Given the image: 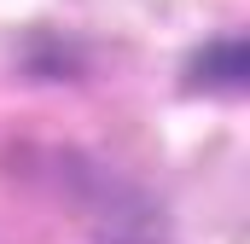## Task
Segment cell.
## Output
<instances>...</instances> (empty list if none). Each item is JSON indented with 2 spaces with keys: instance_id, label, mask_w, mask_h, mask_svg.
<instances>
[{
  "instance_id": "6da1fadb",
  "label": "cell",
  "mask_w": 250,
  "mask_h": 244,
  "mask_svg": "<svg viewBox=\"0 0 250 244\" xmlns=\"http://www.w3.org/2000/svg\"><path fill=\"white\" fill-rule=\"evenodd\" d=\"M245 87H250V47H245V35H239V29L192 53V64H187V93L239 99Z\"/></svg>"
}]
</instances>
